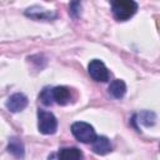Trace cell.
<instances>
[{
  "label": "cell",
  "instance_id": "cell-1",
  "mask_svg": "<svg viewBox=\"0 0 160 160\" xmlns=\"http://www.w3.org/2000/svg\"><path fill=\"white\" fill-rule=\"evenodd\" d=\"M112 16L118 21H126L131 19L138 11V2L135 0H110Z\"/></svg>",
  "mask_w": 160,
  "mask_h": 160
},
{
  "label": "cell",
  "instance_id": "cell-2",
  "mask_svg": "<svg viewBox=\"0 0 160 160\" xmlns=\"http://www.w3.org/2000/svg\"><path fill=\"white\" fill-rule=\"evenodd\" d=\"M70 129H71V134L74 135V138L82 144H91L96 138L95 129L89 122L75 121L71 124Z\"/></svg>",
  "mask_w": 160,
  "mask_h": 160
},
{
  "label": "cell",
  "instance_id": "cell-3",
  "mask_svg": "<svg viewBox=\"0 0 160 160\" xmlns=\"http://www.w3.org/2000/svg\"><path fill=\"white\" fill-rule=\"evenodd\" d=\"M38 129L44 135H52L58 130V119L50 111L38 110Z\"/></svg>",
  "mask_w": 160,
  "mask_h": 160
},
{
  "label": "cell",
  "instance_id": "cell-4",
  "mask_svg": "<svg viewBox=\"0 0 160 160\" xmlns=\"http://www.w3.org/2000/svg\"><path fill=\"white\" fill-rule=\"evenodd\" d=\"M88 72L91 76L92 80L98 82H106L110 79V71L106 68V65L99 60V59H92L89 65H88Z\"/></svg>",
  "mask_w": 160,
  "mask_h": 160
},
{
  "label": "cell",
  "instance_id": "cell-5",
  "mask_svg": "<svg viewBox=\"0 0 160 160\" xmlns=\"http://www.w3.org/2000/svg\"><path fill=\"white\" fill-rule=\"evenodd\" d=\"M28 96L22 92H15L10 95L5 102V106L11 112H20L28 106Z\"/></svg>",
  "mask_w": 160,
  "mask_h": 160
},
{
  "label": "cell",
  "instance_id": "cell-6",
  "mask_svg": "<svg viewBox=\"0 0 160 160\" xmlns=\"http://www.w3.org/2000/svg\"><path fill=\"white\" fill-rule=\"evenodd\" d=\"M25 16L30 18V19H34V20H54L56 19V12L55 11H51V10H45L40 6H31L29 9L25 10Z\"/></svg>",
  "mask_w": 160,
  "mask_h": 160
},
{
  "label": "cell",
  "instance_id": "cell-7",
  "mask_svg": "<svg viewBox=\"0 0 160 160\" xmlns=\"http://www.w3.org/2000/svg\"><path fill=\"white\" fill-rule=\"evenodd\" d=\"M51 94H52L54 102H56L59 105H66L71 100V91L66 86H55V88H51Z\"/></svg>",
  "mask_w": 160,
  "mask_h": 160
},
{
  "label": "cell",
  "instance_id": "cell-8",
  "mask_svg": "<svg viewBox=\"0 0 160 160\" xmlns=\"http://www.w3.org/2000/svg\"><path fill=\"white\" fill-rule=\"evenodd\" d=\"M91 145H92V151L98 155H105L112 150V145L106 136H98L96 135V138L91 142Z\"/></svg>",
  "mask_w": 160,
  "mask_h": 160
},
{
  "label": "cell",
  "instance_id": "cell-9",
  "mask_svg": "<svg viewBox=\"0 0 160 160\" xmlns=\"http://www.w3.org/2000/svg\"><path fill=\"white\" fill-rule=\"evenodd\" d=\"M6 150H8L9 154H11L14 158H18V159H21V158H24V155H25L24 144H22V141H21L18 136H11V138L9 139Z\"/></svg>",
  "mask_w": 160,
  "mask_h": 160
},
{
  "label": "cell",
  "instance_id": "cell-10",
  "mask_svg": "<svg viewBox=\"0 0 160 160\" xmlns=\"http://www.w3.org/2000/svg\"><path fill=\"white\" fill-rule=\"evenodd\" d=\"M108 90L114 99H121L126 94V84L121 79H115L110 82Z\"/></svg>",
  "mask_w": 160,
  "mask_h": 160
},
{
  "label": "cell",
  "instance_id": "cell-11",
  "mask_svg": "<svg viewBox=\"0 0 160 160\" xmlns=\"http://www.w3.org/2000/svg\"><path fill=\"white\" fill-rule=\"evenodd\" d=\"M56 158L62 160H78L82 158V152L78 148H62L59 150Z\"/></svg>",
  "mask_w": 160,
  "mask_h": 160
},
{
  "label": "cell",
  "instance_id": "cell-12",
  "mask_svg": "<svg viewBox=\"0 0 160 160\" xmlns=\"http://www.w3.org/2000/svg\"><path fill=\"white\" fill-rule=\"evenodd\" d=\"M135 118H138V120L134 119V121H136L144 126H151L155 124V120H156V116L152 111H141L140 114L135 115Z\"/></svg>",
  "mask_w": 160,
  "mask_h": 160
},
{
  "label": "cell",
  "instance_id": "cell-13",
  "mask_svg": "<svg viewBox=\"0 0 160 160\" xmlns=\"http://www.w3.org/2000/svg\"><path fill=\"white\" fill-rule=\"evenodd\" d=\"M39 100L45 105V106H50L54 104L52 100V94H51V88H44L39 95Z\"/></svg>",
  "mask_w": 160,
  "mask_h": 160
},
{
  "label": "cell",
  "instance_id": "cell-14",
  "mask_svg": "<svg viewBox=\"0 0 160 160\" xmlns=\"http://www.w3.org/2000/svg\"><path fill=\"white\" fill-rule=\"evenodd\" d=\"M69 14L72 19H78L81 14V0H71L69 4Z\"/></svg>",
  "mask_w": 160,
  "mask_h": 160
}]
</instances>
